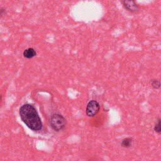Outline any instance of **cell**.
I'll list each match as a JSON object with an SVG mask.
<instances>
[{
	"instance_id": "8",
	"label": "cell",
	"mask_w": 161,
	"mask_h": 161,
	"mask_svg": "<svg viewBox=\"0 0 161 161\" xmlns=\"http://www.w3.org/2000/svg\"><path fill=\"white\" fill-rule=\"evenodd\" d=\"M151 86L154 89H158L161 87V82L157 79H152L150 80Z\"/></svg>"
},
{
	"instance_id": "2",
	"label": "cell",
	"mask_w": 161,
	"mask_h": 161,
	"mask_svg": "<svg viewBox=\"0 0 161 161\" xmlns=\"http://www.w3.org/2000/svg\"><path fill=\"white\" fill-rule=\"evenodd\" d=\"M50 126L55 131H62L66 125L65 118L59 113H54L51 115L49 119Z\"/></svg>"
},
{
	"instance_id": "7",
	"label": "cell",
	"mask_w": 161,
	"mask_h": 161,
	"mask_svg": "<svg viewBox=\"0 0 161 161\" xmlns=\"http://www.w3.org/2000/svg\"><path fill=\"white\" fill-rule=\"evenodd\" d=\"M153 130L157 134L161 133V118L159 117L157 119V122L153 127Z\"/></svg>"
},
{
	"instance_id": "3",
	"label": "cell",
	"mask_w": 161,
	"mask_h": 161,
	"mask_svg": "<svg viewBox=\"0 0 161 161\" xmlns=\"http://www.w3.org/2000/svg\"><path fill=\"white\" fill-rule=\"evenodd\" d=\"M124 9L133 14H136L140 11V8L135 0H120Z\"/></svg>"
},
{
	"instance_id": "9",
	"label": "cell",
	"mask_w": 161,
	"mask_h": 161,
	"mask_svg": "<svg viewBox=\"0 0 161 161\" xmlns=\"http://www.w3.org/2000/svg\"><path fill=\"white\" fill-rule=\"evenodd\" d=\"M5 11H6L5 9H4L3 8H1V10H0V14H1V16H3L5 14Z\"/></svg>"
},
{
	"instance_id": "4",
	"label": "cell",
	"mask_w": 161,
	"mask_h": 161,
	"mask_svg": "<svg viewBox=\"0 0 161 161\" xmlns=\"http://www.w3.org/2000/svg\"><path fill=\"white\" fill-rule=\"evenodd\" d=\"M100 110V104L96 100H91L86 106V113L89 117L96 116Z\"/></svg>"
},
{
	"instance_id": "6",
	"label": "cell",
	"mask_w": 161,
	"mask_h": 161,
	"mask_svg": "<svg viewBox=\"0 0 161 161\" xmlns=\"http://www.w3.org/2000/svg\"><path fill=\"white\" fill-rule=\"evenodd\" d=\"M133 142V139L132 137L129 136V137H126L124 138L121 142V146L123 148H130L132 146Z\"/></svg>"
},
{
	"instance_id": "1",
	"label": "cell",
	"mask_w": 161,
	"mask_h": 161,
	"mask_svg": "<svg viewBox=\"0 0 161 161\" xmlns=\"http://www.w3.org/2000/svg\"><path fill=\"white\" fill-rule=\"evenodd\" d=\"M19 116L23 122L30 130L38 131L43 128V124L35 108L30 104H24L19 110Z\"/></svg>"
},
{
	"instance_id": "5",
	"label": "cell",
	"mask_w": 161,
	"mask_h": 161,
	"mask_svg": "<svg viewBox=\"0 0 161 161\" xmlns=\"http://www.w3.org/2000/svg\"><path fill=\"white\" fill-rule=\"evenodd\" d=\"M23 57L26 58H32L36 55V52L33 48H28L23 51Z\"/></svg>"
}]
</instances>
